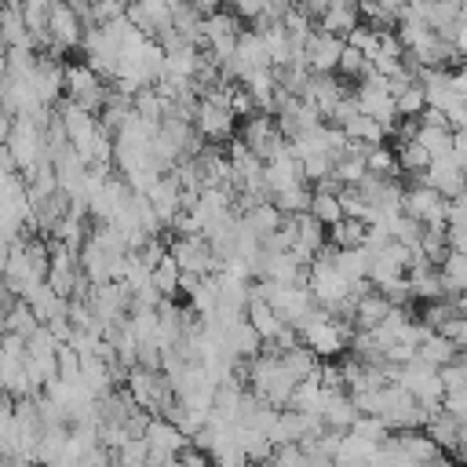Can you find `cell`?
Here are the masks:
<instances>
[{
	"instance_id": "cell-1",
	"label": "cell",
	"mask_w": 467,
	"mask_h": 467,
	"mask_svg": "<svg viewBox=\"0 0 467 467\" xmlns=\"http://www.w3.org/2000/svg\"><path fill=\"white\" fill-rule=\"evenodd\" d=\"M299 339L317 354V358H336L350 347V336H354V321L347 317H336L328 314L325 306H314L299 325H296Z\"/></svg>"
},
{
	"instance_id": "cell-2",
	"label": "cell",
	"mask_w": 467,
	"mask_h": 467,
	"mask_svg": "<svg viewBox=\"0 0 467 467\" xmlns=\"http://www.w3.org/2000/svg\"><path fill=\"white\" fill-rule=\"evenodd\" d=\"M394 383H401L420 405H431V409H441V398H445V379H441V368L427 365L423 358H409L405 365H398V376Z\"/></svg>"
},
{
	"instance_id": "cell-3",
	"label": "cell",
	"mask_w": 467,
	"mask_h": 467,
	"mask_svg": "<svg viewBox=\"0 0 467 467\" xmlns=\"http://www.w3.org/2000/svg\"><path fill=\"white\" fill-rule=\"evenodd\" d=\"M168 252H171V259L179 263L182 274H201V277H208V274H219V266H223V259H215V252H212V244H208L204 234L171 237V241H168Z\"/></svg>"
},
{
	"instance_id": "cell-4",
	"label": "cell",
	"mask_w": 467,
	"mask_h": 467,
	"mask_svg": "<svg viewBox=\"0 0 467 467\" xmlns=\"http://www.w3.org/2000/svg\"><path fill=\"white\" fill-rule=\"evenodd\" d=\"M66 99L84 106V109H91V113H99L106 106V99H109V88L88 62H73V66H66Z\"/></svg>"
},
{
	"instance_id": "cell-5",
	"label": "cell",
	"mask_w": 467,
	"mask_h": 467,
	"mask_svg": "<svg viewBox=\"0 0 467 467\" xmlns=\"http://www.w3.org/2000/svg\"><path fill=\"white\" fill-rule=\"evenodd\" d=\"M237 139H244V146H248L255 157H263V161L288 146L285 131L277 128V117H274V113H263V109H255L252 117H244V120H241Z\"/></svg>"
},
{
	"instance_id": "cell-6",
	"label": "cell",
	"mask_w": 467,
	"mask_h": 467,
	"mask_svg": "<svg viewBox=\"0 0 467 467\" xmlns=\"http://www.w3.org/2000/svg\"><path fill=\"white\" fill-rule=\"evenodd\" d=\"M7 150L18 164V171H33L40 161H47V142H44V128L33 124L29 117H15V128H11V139H7Z\"/></svg>"
},
{
	"instance_id": "cell-7",
	"label": "cell",
	"mask_w": 467,
	"mask_h": 467,
	"mask_svg": "<svg viewBox=\"0 0 467 467\" xmlns=\"http://www.w3.org/2000/svg\"><path fill=\"white\" fill-rule=\"evenodd\" d=\"M237 36H241V15L237 11H215V15H204V51L223 66L234 58V47H237Z\"/></svg>"
},
{
	"instance_id": "cell-8",
	"label": "cell",
	"mask_w": 467,
	"mask_h": 467,
	"mask_svg": "<svg viewBox=\"0 0 467 467\" xmlns=\"http://www.w3.org/2000/svg\"><path fill=\"white\" fill-rule=\"evenodd\" d=\"M354 99H358V109H361V113L379 117V120H383V124L394 131V124H398V106H394V91L387 88V77L372 73V77L358 80Z\"/></svg>"
},
{
	"instance_id": "cell-9",
	"label": "cell",
	"mask_w": 467,
	"mask_h": 467,
	"mask_svg": "<svg viewBox=\"0 0 467 467\" xmlns=\"http://www.w3.org/2000/svg\"><path fill=\"white\" fill-rule=\"evenodd\" d=\"M401 212H409L412 219H420L423 226H449V197H441L434 186L416 182L412 190H405Z\"/></svg>"
},
{
	"instance_id": "cell-10",
	"label": "cell",
	"mask_w": 467,
	"mask_h": 467,
	"mask_svg": "<svg viewBox=\"0 0 467 467\" xmlns=\"http://www.w3.org/2000/svg\"><path fill=\"white\" fill-rule=\"evenodd\" d=\"M234 124H237L234 109H230V106H219V102H212V99H201L197 109H193V128H197V135L208 139V142H230Z\"/></svg>"
},
{
	"instance_id": "cell-11",
	"label": "cell",
	"mask_w": 467,
	"mask_h": 467,
	"mask_svg": "<svg viewBox=\"0 0 467 467\" xmlns=\"http://www.w3.org/2000/svg\"><path fill=\"white\" fill-rule=\"evenodd\" d=\"M47 33L55 36V51L62 55L66 47H77L84 36V18L77 15V7L69 0H51V15H47Z\"/></svg>"
},
{
	"instance_id": "cell-12",
	"label": "cell",
	"mask_w": 467,
	"mask_h": 467,
	"mask_svg": "<svg viewBox=\"0 0 467 467\" xmlns=\"http://www.w3.org/2000/svg\"><path fill=\"white\" fill-rule=\"evenodd\" d=\"M347 40L336 36V33H325V29H314L310 40L303 44V62L310 66V73H332L339 66V55H343Z\"/></svg>"
},
{
	"instance_id": "cell-13",
	"label": "cell",
	"mask_w": 467,
	"mask_h": 467,
	"mask_svg": "<svg viewBox=\"0 0 467 467\" xmlns=\"http://www.w3.org/2000/svg\"><path fill=\"white\" fill-rule=\"evenodd\" d=\"M420 182H427V186H434L441 197H460L463 190H467V171L452 161V153L449 157H438V161H431V168L420 175Z\"/></svg>"
},
{
	"instance_id": "cell-14",
	"label": "cell",
	"mask_w": 467,
	"mask_h": 467,
	"mask_svg": "<svg viewBox=\"0 0 467 467\" xmlns=\"http://www.w3.org/2000/svg\"><path fill=\"white\" fill-rule=\"evenodd\" d=\"M146 201L157 208L161 223H164V226H171V223H175V215L182 212V182L175 179V171L157 175V182L146 190Z\"/></svg>"
},
{
	"instance_id": "cell-15",
	"label": "cell",
	"mask_w": 467,
	"mask_h": 467,
	"mask_svg": "<svg viewBox=\"0 0 467 467\" xmlns=\"http://www.w3.org/2000/svg\"><path fill=\"white\" fill-rule=\"evenodd\" d=\"M350 91H347V84L343 80H336L332 73H314L310 77V84H306V91H303V99L321 113V117H332L336 113V106L347 99Z\"/></svg>"
},
{
	"instance_id": "cell-16",
	"label": "cell",
	"mask_w": 467,
	"mask_h": 467,
	"mask_svg": "<svg viewBox=\"0 0 467 467\" xmlns=\"http://www.w3.org/2000/svg\"><path fill=\"white\" fill-rule=\"evenodd\" d=\"M263 175H266L270 193H274V190H288V186H296V182H306V179H303V164H299V157H296L288 146L263 161Z\"/></svg>"
},
{
	"instance_id": "cell-17",
	"label": "cell",
	"mask_w": 467,
	"mask_h": 467,
	"mask_svg": "<svg viewBox=\"0 0 467 467\" xmlns=\"http://www.w3.org/2000/svg\"><path fill=\"white\" fill-rule=\"evenodd\" d=\"M146 445H150V452H164V456H179L186 445H190V434H182L171 420H164V416H150V423H146Z\"/></svg>"
},
{
	"instance_id": "cell-18",
	"label": "cell",
	"mask_w": 467,
	"mask_h": 467,
	"mask_svg": "<svg viewBox=\"0 0 467 467\" xmlns=\"http://www.w3.org/2000/svg\"><path fill=\"white\" fill-rule=\"evenodd\" d=\"M26 303H29V310L40 317V325H47V321H55V317H66V314H69V299H66V296H58L47 281L33 285V288L26 292Z\"/></svg>"
},
{
	"instance_id": "cell-19",
	"label": "cell",
	"mask_w": 467,
	"mask_h": 467,
	"mask_svg": "<svg viewBox=\"0 0 467 467\" xmlns=\"http://www.w3.org/2000/svg\"><path fill=\"white\" fill-rule=\"evenodd\" d=\"M358 416H361V412H358L350 390H325V405H321L325 427H332V431H350Z\"/></svg>"
},
{
	"instance_id": "cell-20",
	"label": "cell",
	"mask_w": 467,
	"mask_h": 467,
	"mask_svg": "<svg viewBox=\"0 0 467 467\" xmlns=\"http://www.w3.org/2000/svg\"><path fill=\"white\" fill-rule=\"evenodd\" d=\"M226 350L241 361H252L263 350V336L255 332V325L248 317H237V321L226 325Z\"/></svg>"
},
{
	"instance_id": "cell-21",
	"label": "cell",
	"mask_w": 467,
	"mask_h": 467,
	"mask_svg": "<svg viewBox=\"0 0 467 467\" xmlns=\"http://www.w3.org/2000/svg\"><path fill=\"white\" fill-rule=\"evenodd\" d=\"M354 26H361V4L358 0H332L321 11V26L317 29L336 33V36H347Z\"/></svg>"
},
{
	"instance_id": "cell-22",
	"label": "cell",
	"mask_w": 467,
	"mask_h": 467,
	"mask_svg": "<svg viewBox=\"0 0 467 467\" xmlns=\"http://www.w3.org/2000/svg\"><path fill=\"white\" fill-rule=\"evenodd\" d=\"M394 441H398V449H401L416 467H427L434 456H441L438 441H434L427 431H394Z\"/></svg>"
},
{
	"instance_id": "cell-23",
	"label": "cell",
	"mask_w": 467,
	"mask_h": 467,
	"mask_svg": "<svg viewBox=\"0 0 467 467\" xmlns=\"http://www.w3.org/2000/svg\"><path fill=\"white\" fill-rule=\"evenodd\" d=\"M387 314H390V299H387L379 288H368V292L358 296V303H354V328H376Z\"/></svg>"
},
{
	"instance_id": "cell-24",
	"label": "cell",
	"mask_w": 467,
	"mask_h": 467,
	"mask_svg": "<svg viewBox=\"0 0 467 467\" xmlns=\"http://www.w3.org/2000/svg\"><path fill=\"white\" fill-rule=\"evenodd\" d=\"M416 358H423V361L434 365V368H445V365H452V361L460 358V347H456V339H449L445 332H431V336L420 343Z\"/></svg>"
},
{
	"instance_id": "cell-25",
	"label": "cell",
	"mask_w": 467,
	"mask_h": 467,
	"mask_svg": "<svg viewBox=\"0 0 467 467\" xmlns=\"http://www.w3.org/2000/svg\"><path fill=\"white\" fill-rule=\"evenodd\" d=\"M343 131H347V139L368 142V146H379V142L390 135V128H387L379 117H368V113H354V117L343 124Z\"/></svg>"
},
{
	"instance_id": "cell-26",
	"label": "cell",
	"mask_w": 467,
	"mask_h": 467,
	"mask_svg": "<svg viewBox=\"0 0 467 467\" xmlns=\"http://www.w3.org/2000/svg\"><path fill=\"white\" fill-rule=\"evenodd\" d=\"M241 223L252 230V234H259L263 241L285 223V215H281V208L274 204V201H263V204H255V208H248V212H241Z\"/></svg>"
},
{
	"instance_id": "cell-27",
	"label": "cell",
	"mask_w": 467,
	"mask_h": 467,
	"mask_svg": "<svg viewBox=\"0 0 467 467\" xmlns=\"http://www.w3.org/2000/svg\"><path fill=\"white\" fill-rule=\"evenodd\" d=\"M248 321L255 325V332L263 336V343H274L277 332L285 328V321L277 317V310L266 299H248Z\"/></svg>"
},
{
	"instance_id": "cell-28",
	"label": "cell",
	"mask_w": 467,
	"mask_h": 467,
	"mask_svg": "<svg viewBox=\"0 0 467 467\" xmlns=\"http://www.w3.org/2000/svg\"><path fill=\"white\" fill-rule=\"evenodd\" d=\"M281 361H285V368H288L296 379H310V376L321 372V358H317L306 343H296V347L281 350Z\"/></svg>"
},
{
	"instance_id": "cell-29",
	"label": "cell",
	"mask_w": 467,
	"mask_h": 467,
	"mask_svg": "<svg viewBox=\"0 0 467 467\" xmlns=\"http://www.w3.org/2000/svg\"><path fill=\"white\" fill-rule=\"evenodd\" d=\"M416 255H423L427 263L441 266V259L449 255V230L445 226H423L420 244H416Z\"/></svg>"
},
{
	"instance_id": "cell-30",
	"label": "cell",
	"mask_w": 467,
	"mask_h": 467,
	"mask_svg": "<svg viewBox=\"0 0 467 467\" xmlns=\"http://www.w3.org/2000/svg\"><path fill=\"white\" fill-rule=\"evenodd\" d=\"M131 109H135V117H142V120H150V124H161V120H164L168 102H164V99H161V91L150 84V88H142V91H135V95H131Z\"/></svg>"
},
{
	"instance_id": "cell-31",
	"label": "cell",
	"mask_w": 467,
	"mask_h": 467,
	"mask_svg": "<svg viewBox=\"0 0 467 467\" xmlns=\"http://www.w3.org/2000/svg\"><path fill=\"white\" fill-rule=\"evenodd\" d=\"M394 153H398V168L409 171V175H423V171L431 168V161H434V157L420 146V139H405V142H398Z\"/></svg>"
},
{
	"instance_id": "cell-32",
	"label": "cell",
	"mask_w": 467,
	"mask_h": 467,
	"mask_svg": "<svg viewBox=\"0 0 467 467\" xmlns=\"http://www.w3.org/2000/svg\"><path fill=\"white\" fill-rule=\"evenodd\" d=\"M310 197L314 190H306V182H296L288 190H274L270 201L281 208V215H299V212H310Z\"/></svg>"
},
{
	"instance_id": "cell-33",
	"label": "cell",
	"mask_w": 467,
	"mask_h": 467,
	"mask_svg": "<svg viewBox=\"0 0 467 467\" xmlns=\"http://www.w3.org/2000/svg\"><path fill=\"white\" fill-rule=\"evenodd\" d=\"M310 215H314L317 223H325V226H336V223L343 219L339 193H332V190H314V197H310Z\"/></svg>"
},
{
	"instance_id": "cell-34",
	"label": "cell",
	"mask_w": 467,
	"mask_h": 467,
	"mask_svg": "<svg viewBox=\"0 0 467 467\" xmlns=\"http://www.w3.org/2000/svg\"><path fill=\"white\" fill-rule=\"evenodd\" d=\"M150 281H153V288L161 292V296H171L175 299V292H179V281H182V270H179V263L171 259V252L150 270Z\"/></svg>"
},
{
	"instance_id": "cell-35",
	"label": "cell",
	"mask_w": 467,
	"mask_h": 467,
	"mask_svg": "<svg viewBox=\"0 0 467 467\" xmlns=\"http://www.w3.org/2000/svg\"><path fill=\"white\" fill-rule=\"evenodd\" d=\"M237 441L244 449V456L252 463H266L274 456V441L263 434V431H252V427H237Z\"/></svg>"
},
{
	"instance_id": "cell-36",
	"label": "cell",
	"mask_w": 467,
	"mask_h": 467,
	"mask_svg": "<svg viewBox=\"0 0 467 467\" xmlns=\"http://www.w3.org/2000/svg\"><path fill=\"white\" fill-rule=\"evenodd\" d=\"M441 277H445V288L449 292H467V252H452L441 259Z\"/></svg>"
},
{
	"instance_id": "cell-37",
	"label": "cell",
	"mask_w": 467,
	"mask_h": 467,
	"mask_svg": "<svg viewBox=\"0 0 467 467\" xmlns=\"http://www.w3.org/2000/svg\"><path fill=\"white\" fill-rule=\"evenodd\" d=\"M336 69H339L347 80H354V84L376 73V69H372V62H368V55H365V51H358V47H350V44L343 47V55H339V66H336Z\"/></svg>"
},
{
	"instance_id": "cell-38",
	"label": "cell",
	"mask_w": 467,
	"mask_h": 467,
	"mask_svg": "<svg viewBox=\"0 0 467 467\" xmlns=\"http://www.w3.org/2000/svg\"><path fill=\"white\" fill-rule=\"evenodd\" d=\"M365 234H368L365 219H339L328 237H332L336 248H358V244H365Z\"/></svg>"
},
{
	"instance_id": "cell-39",
	"label": "cell",
	"mask_w": 467,
	"mask_h": 467,
	"mask_svg": "<svg viewBox=\"0 0 467 467\" xmlns=\"http://www.w3.org/2000/svg\"><path fill=\"white\" fill-rule=\"evenodd\" d=\"M36 328H40V317L29 310V303H26V299H15V303L7 306V328H4V332H18V336H26V339H29Z\"/></svg>"
},
{
	"instance_id": "cell-40",
	"label": "cell",
	"mask_w": 467,
	"mask_h": 467,
	"mask_svg": "<svg viewBox=\"0 0 467 467\" xmlns=\"http://www.w3.org/2000/svg\"><path fill=\"white\" fill-rule=\"evenodd\" d=\"M376 452H379V441H368V438L347 431L339 438V456L336 460H376Z\"/></svg>"
},
{
	"instance_id": "cell-41",
	"label": "cell",
	"mask_w": 467,
	"mask_h": 467,
	"mask_svg": "<svg viewBox=\"0 0 467 467\" xmlns=\"http://www.w3.org/2000/svg\"><path fill=\"white\" fill-rule=\"evenodd\" d=\"M365 164H368V171L372 175H401V168H398V153L390 150V146H368V153H365Z\"/></svg>"
},
{
	"instance_id": "cell-42",
	"label": "cell",
	"mask_w": 467,
	"mask_h": 467,
	"mask_svg": "<svg viewBox=\"0 0 467 467\" xmlns=\"http://www.w3.org/2000/svg\"><path fill=\"white\" fill-rule=\"evenodd\" d=\"M394 106H398V117H420L427 109V95H423V84H409L405 91L394 95Z\"/></svg>"
},
{
	"instance_id": "cell-43",
	"label": "cell",
	"mask_w": 467,
	"mask_h": 467,
	"mask_svg": "<svg viewBox=\"0 0 467 467\" xmlns=\"http://www.w3.org/2000/svg\"><path fill=\"white\" fill-rule=\"evenodd\" d=\"M303 164V179L306 182H321V179H328L332 175V168H336V161H332V153H310V157H303L299 161Z\"/></svg>"
},
{
	"instance_id": "cell-44",
	"label": "cell",
	"mask_w": 467,
	"mask_h": 467,
	"mask_svg": "<svg viewBox=\"0 0 467 467\" xmlns=\"http://www.w3.org/2000/svg\"><path fill=\"white\" fill-rule=\"evenodd\" d=\"M128 4H131V0H95L88 26H106V22H113V18H124V15H128Z\"/></svg>"
},
{
	"instance_id": "cell-45",
	"label": "cell",
	"mask_w": 467,
	"mask_h": 467,
	"mask_svg": "<svg viewBox=\"0 0 467 467\" xmlns=\"http://www.w3.org/2000/svg\"><path fill=\"white\" fill-rule=\"evenodd\" d=\"M58 376L62 379H80V350L73 343H58Z\"/></svg>"
},
{
	"instance_id": "cell-46",
	"label": "cell",
	"mask_w": 467,
	"mask_h": 467,
	"mask_svg": "<svg viewBox=\"0 0 467 467\" xmlns=\"http://www.w3.org/2000/svg\"><path fill=\"white\" fill-rule=\"evenodd\" d=\"M350 431L361 434V438H368V441H383V438H390V427H387L379 416H358Z\"/></svg>"
},
{
	"instance_id": "cell-47",
	"label": "cell",
	"mask_w": 467,
	"mask_h": 467,
	"mask_svg": "<svg viewBox=\"0 0 467 467\" xmlns=\"http://www.w3.org/2000/svg\"><path fill=\"white\" fill-rule=\"evenodd\" d=\"M230 109H234V117H237V120H244V117H252L259 106H255V99L248 95V88H244V84H237V88H234V95H230Z\"/></svg>"
},
{
	"instance_id": "cell-48",
	"label": "cell",
	"mask_w": 467,
	"mask_h": 467,
	"mask_svg": "<svg viewBox=\"0 0 467 467\" xmlns=\"http://www.w3.org/2000/svg\"><path fill=\"white\" fill-rule=\"evenodd\" d=\"M449 339H456V347H460V354H467V317H452L445 328H441Z\"/></svg>"
},
{
	"instance_id": "cell-49",
	"label": "cell",
	"mask_w": 467,
	"mask_h": 467,
	"mask_svg": "<svg viewBox=\"0 0 467 467\" xmlns=\"http://www.w3.org/2000/svg\"><path fill=\"white\" fill-rule=\"evenodd\" d=\"M452 47H456L460 58H467V15H460V26L452 33Z\"/></svg>"
},
{
	"instance_id": "cell-50",
	"label": "cell",
	"mask_w": 467,
	"mask_h": 467,
	"mask_svg": "<svg viewBox=\"0 0 467 467\" xmlns=\"http://www.w3.org/2000/svg\"><path fill=\"white\" fill-rule=\"evenodd\" d=\"M11 128H15V113H7V109L0 106V142L11 139Z\"/></svg>"
},
{
	"instance_id": "cell-51",
	"label": "cell",
	"mask_w": 467,
	"mask_h": 467,
	"mask_svg": "<svg viewBox=\"0 0 467 467\" xmlns=\"http://www.w3.org/2000/svg\"><path fill=\"white\" fill-rule=\"evenodd\" d=\"M190 4H193L201 15H215V11L223 7V0H190Z\"/></svg>"
},
{
	"instance_id": "cell-52",
	"label": "cell",
	"mask_w": 467,
	"mask_h": 467,
	"mask_svg": "<svg viewBox=\"0 0 467 467\" xmlns=\"http://www.w3.org/2000/svg\"><path fill=\"white\" fill-rule=\"evenodd\" d=\"M452 80H456V91H460V95L467 99V66H463L460 73H452Z\"/></svg>"
},
{
	"instance_id": "cell-53",
	"label": "cell",
	"mask_w": 467,
	"mask_h": 467,
	"mask_svg": "<svg viewBox=\"0 0 467 467\" xmlns=\"http://www.w3.org/2000/svg\"><path fill=\"white\" fill-rule=\"evenodd\" d=\"M336 467H376L372 460H336Z\"/></svg>"
},
{
	"instance_id": "cell-54",
	"label": "cell",
	"mask_w": 467,
	"mask_h": 467,
	"mask_svg": "<svg viewBox=\"0 0 467 467\" xmlns=\"http://www.w3.org/2000/svg\"><path fill=\"white\" fill-rule=\"evenodd\" d=\"M44 467H80V463L69 460V456H58V460H51V463H44Z\"/></svg>"
},
{
	"instance_id": "cell-55",
	"label": "cell",
	"mask_w": 467,
	"mask_h": 467,
	"mask_svg": "<svg viewBox=\"0 0 467 467\" xmlns=\"http://www.w3.org/2000/svg\"><path fill=\"white\" fill-rule=\"evenodd\" d=\"M266 4H270V7H277V11L285 15V11H288V7H296L299 0H266Z\"/></svg>"
},
{
	"instance_id": "cell-56",
	"label": "cell",
	"mask_w": 467,
	"mask_h": 467,
	"mask_svg": "<svg viewBox=\"0 0 467 467\" xmlns=\"http://www.w3.org/2000/svg\"><path fill=\"white\" fill-rule=\"evenodd\" d=\"M456 460H460V467H467V438L456 445Z\"/></svg>"
},
{
	"instance_id": "cell-57",
	"label": "cell",
	"mask_w": 467,
	"mask_h": 467,
	"mask_svg": "<svg viewBox=\"0 0 467 467\" xmlns=\"http://www.w3.org/2000/svg\"><path fill=\"white\" fill-rule=\"evenodd\" d=\"M456 310H460V317H467V292L456 296Z\"/></svg>"
},
{
	"instance_id": "cell-58",
	"label": "cell",
	"mask_w": 467,
	"mask_h": 467,
	"mask_svg": "<svg viewBox=\"0 0 467 467\" xmlns=\"http://www.w3.org/2000/svg\"><path fill=\"white\" fill-rule=\"evenodd\" d=\"M7 77V51H0V80Z\"/></svg>"
},
{
	"instance_id": "cell-59",
	"label": "cell",
	"mask_w": 467,
	"mask_h": 467,
	"mask_svg": "<svg viewBox=\"0 0 467 467\" xmlns=\"http://www.w3.org/2000/svg\"><path fill=\"white\" fill-rule=\"evenodd\" d=\"M223 4H234V7H237V4H241V0H223Z\"/></svg>"
},
{
	"instance_id": "cell-60",
	"label": "cell",
	"mask_w": 467,
	"mask_h": 467,
	"mask_svg": "<svg viewBox=\"0 0 467 467\" xmlns=\"http://www.w3.org/2000/svg\"><path fill=\"white\" fill-rule=\"evenodd\" d=\"M248 467H263V463H248Z\"/></svg>"
}]
</instances>
